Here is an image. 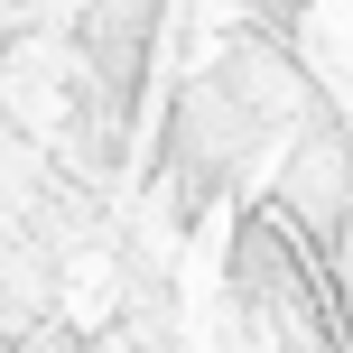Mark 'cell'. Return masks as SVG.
<instances>
[{"instance_id": "cell-1", "label": "cell", "mask_w": 353, "mask_h": 353, "mask_svg": "<svg viewBox=\"0 0 353 353\" xmlns=\"http://www.w3.org/2000/svg\"><path fill=\"white\" fill-rule=\"evenodd\" d=\"M279 214L307 232L316 251H335V232H344V214H353V140L344 130H307V149H298V168H288V195H279Z\"/></svg>"}]
</instances>
